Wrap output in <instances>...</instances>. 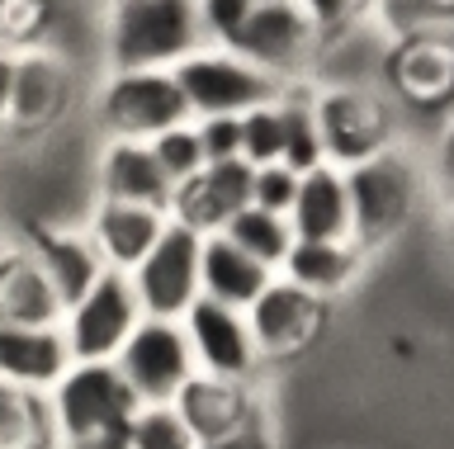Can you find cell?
Returning <instances> with one entry per match:
<instances>
[{"label": "cell", "instance_id": "8", "mask_svg": "<svg viewBox=\"0 0 454 449\" xmlns=\"http://www.w3.org/2000/svg\"><path fill=\"white\" fill-rule=\"evenodd\" d=\"M142 321V303L128 270H109L67 307L62 317V336L71 360H114L119 345L133 336V327Z\"/></svg>", "mask_w": 454, "mask_h": 449}, {"label": "cell", "instance_id": "1", "mask_svg": "<svg viewBox=\"0 0 454 449\" xmlns=\"http://www.w3.org/2000/svg\"><path fill=\"white\" fill-rule=\"evenodd\" d=\"M142 398L114 360H71L48 388L52 435L67 449H128V426Z\"/></svg>", "mask_w": 454, "mask_h": 449}, {"label": "cell", "instance_id": "6", "mask_svg": "<svg viewBox=\"0 0 454 449\" xmlns=\"http://www.w3.org/2000/svg\"><path fill=\"white\" fill-rule=\"evenodd\" d=\"M346 194H350V242L379 246L407 222L411 199H417V175L393 147L360 157L346 166Z\"/></svg>", "mask_w": 454, "mask_h": 449}, {"label": "cell", "instance_id": "18", "mask_svg": "<svg viewBox=\"0 0 454 449\" xmlns=\"http://www.w3.org/2000/svg\"><path fill=\"white\" fill-rule=\"evenodd\" d=\"M67 303L52 289L48 270L24 246L0 251V321H24V327H62Z\"/></svg>", "mask_w": 454, "mask_h": 449}, {"label": "cell", "instance_id": "30", "mask_svg": "<svg viewBox=\"0 0 454 449\" xmlns=\"http://www.w3.org/2000/svg\"><path fill=\"white\" fill-rule=\"evenodd\" d=\"M241 157L251 166H265V161H279L284 157V109H279V95L265 105H251L241 114Z\"/></svg>", "mask_w": 454, "mask_h": 449}, {"label": "cell", "instance_id": "25", "mask_svg": "<svg viewBox=\"0 0 454 449\" xmlns=\"http://www.w3.org/2000/svg\"><path fill=\"white\" fill-rule=\"evenodd\" d=\"M34 445H57L48 392L0 378V449H34Z\"/></svg>", "mask_w": 454, "mask_h": 449}, {"label": "cell", "instance_id": "10", "mask_svg": "<svg viewBox=\"0 0 454 449\" xmlns=\"http://www.w3.org/2000/svg\"><path fill=\"white\" fill-rule=\"evenodd\" d=\"M312 114H317V128H322L326 161L336 166H350L360 157L393 147V109L379 90L340 81V86H326L312 95Z\"/></svg>", "mask_w": 454, "mask_h": 449}, {"label": "cell", "instance_id": "22", "mask_svg": "<svg viewBox=\"0 0 454 449\" xmlns=\"http://www.w3.org/2000/svg\"><path fill=\"white\" fill-rule=\"evenodd\" d=\"M355 265H360V246L350 236H294L279 275H289L317 298H332V293L350 289Z\"/></svg>", "mask_w": 454, "mask_h": 449}, {"label": "cell", "instance_id": "23", "mask_svg": "<svg viewBox=\"0 0 454 449\" xmlns=\"http://www.w3.org/2000/svg\"><path fill=\"white\" fill-rule=\"evenodd\" d=\"M28 251H34L38 265L48 270L52 289L62 293L67 307L76 303L99 275H105V260H99V251H95L90 236H85V228L81 232H52V228H43V232L28 236Z\"/></svg>", "mask_w": 454, "mask_h": 449}, {"label": "cell", "instance_id": "17", "mask_svg": "<svg viewBox=\"0 0 454 449\" xmlns=\"http://www.w3.org/2000/svg\"><path fill=\"white\" fill-rule=\"evenodd\" d=\"M67 105V62L48 43H34L14 58V86H10V109L5 128L14 133H38L62 114Z\"/></svg>", "mask_w": 454, "mask_h": 449}, {"label": "cell", "instance_id": "16", "mask_svg": "<svg viewBox=\"0 0 454 449\" xmlns=\"http://www.w3.org/2000/svg\"><path fill=\"white\" fill-rule=\"evenodd\" d=\"M166 208H152V204H128V199H105L99 194L90 218H85V236L95 242L99 260L109 270H133V265L152 251V242L161 236L166 228Z\"/></svg>", "mask_w": 454, "mask_h": 449}, {"label": "cell", "instance_id": "12", "mask_svg": "<svg viewBox=\"0 0 454 449\" xmlns=\"http://www.w3.org/2000/svg\"><path fill=\"white\" fill-rule=\"evenodd\" d=\"M180 321H184V336H190L194 364L204 374L251 383L255 369L265 364L261 350H255L247 307H232V303H218V298H208V293H199V298L184 307Z\"/></svg>", "mask_w": 454, "mask_h": 449}, {"label": "cell", "instance_id": "31", "mask_svg": "<svg viewBox=\"0 0 454 449\" xmlns=\"http://www.w3.org/2000/svg\"><path fill=\"white\" fill-rule=\"evenodd\" d=\"M48 0H0V43L24 52L43 43V29H48Z\"/></svg>", "mask_w": 454, "mask_h": 449}, {"label": "cell", "instance_id": "3", "mask_svg": "<svg viewBox=\"0 0 454 449\" xmlns=\"http://www.w3.org/2000/svg\"><path fill=\"white\" fill-rule=\"evenodd\" d=\"M190 100V114H247L251 105H265L284 90V81H275L270 72H261L255 62H247L237 48L223 43H204L194 48L184 62L170 66Z\"/></svg>", "mask_w": 454, "mask_h": 449}, {"label": "cell", "instance_id": "4", "mask_svg": "<svg viewBox=\"0 0 454 449\" xmlns=\"http://www.w3.org/2000/svg\"><path fill=\"white\" fill-rule=\"evenodd\" d=\"M95 119L105 128V137H142V143H152L161 128L194 114L176 72L137 66V72H109L105 90L95 100Z\"/></svg>", "mask_w": 454, "mask_h": 449}, {"label": "cell", "instance_id": "26", "mask_svg": "<svg viewBox=\"0 0 454 449\" xmlns=\"http://www.w3.org/2000/svg\"><path fill=\"white\" fill-rule=\"evenodd\" d=\"M223 232L232 236V242L241 251H251L255 260H265L270 270H279L284 256H289V246H294V228H289V218L275 213V208H265V204H241L232 218L223 222Z\"/></svg>", "mask_w": 454, "mask_h": 449}, {"label": "cell", "instance_id": "2", "mask_svg": "<svg viewBox=\"0 0 454 449\" xmlns=\"http://www.w3.org/2000/svg\"><path fill=\"white\" fill-rule=\"evenodd\" d=\"M194 48H204L199 0H109V24H105L109 72H137V66L170 72Z\"/></svg>", "mask_w": 454, "mask_h": 449}, {"label": "cell", "instance_id": "15", "mask_svg": "<svg viewBox=\"0 0 454 449\" xmlns=\"http://www.w3.org/2000/svg\"><path fill=\"white\" fill-rule=\"evenodd\" d=\"M95 190L105 199H128V204H152L170 213V194H176V180L161 171L152 143L142 137H109L99 147L95 161Z\"/></svg>", "mask_w": 454, "mask_h": 449}, {"label": "cell", "instance_id": "28", "mask_svg": "<svg viewBox=\"0 0 454 449\" xmlns=\"http://www.w3.org/2000/svg\"><path fill=\"white\" fill-rule=\"evenodd\" d=\"M128 449H194L190 421L176 402H142L128 426Z\"/></svg>", "mask_w": 454, "mask_h": 449}, {"label": "cell", "instance_id": "35", "mask_svg": "<svg viewBox=\"0 0 454 449\" xmlns=\"http://www.w3.org/2000/svg\"><path fill=\"white\" fill-rule=\"evenodd\" d=\"M298 5L308 10V19L322 29V43L332 34H346L355 19H360V10H364V0H298Z\"/></svg>", "mask_w": 454, "mask_h": 449}, {"label": "cell", "instance_id": "9", "mask_svg": "<svg viewBox=\"0 0 454 449\" xmlns=\"http://www.w3.org/2000/svg\"><path fill=\"white\" fill-rule=\"evenodd\" d=\"M114 364H119V374L133 383V392L142 402H176L184 378L199 369L190 336H184V321L180 317H152V313H142L133 336L119 345Z\"/></svg>", "mask_w": 454, "mask_h": 449}, {"label": "cell", "instance_id": "7", "mask_svg": "<svg viewBox=\"0 0 454 449\" xmlns=\"http://www.w3.org/2000/svg\"><path fill=\"white\" fill-rule=\"evenodd\" d=\"M199 256H204V232L184 218H166V228L152 242V251L128 270L142 313L184 317V307L204 293V284H199Z\"/></svg>", "mask_w": 454, "mask_h": 449}, {"label": "cell", "instance_id": "36", "mask_svg": "<svg viewBox=\"0 0 454 449\" xmlns=\"http://www.w3.org/2000/svg\"><path fill=\"white\" fill-rule=\"evenodd\" d=\"M14 58H20V52L0 43V128H5V109H10V86H14Z\"/></svg>", "mask_w": 454, "mask_h": 449}, {"label": "cell", "instance_id": "13", "mask_svg": "<svg viewBox=\"0 0 454 449\" xmlns=\"http://www.w3.org/2000/svg\"><path fill=\"white\" fill-rule=\"evenodd\" d=\"M176 406H180V416L190 421L194 449L241 445L247 440V426L261 421L251 383H241V378H218V374H204V369H194L184 378V388L176 392Z\"/></svg>", "mask_w": 454, "mask_h": 449}, {"label": "cell", "instance_id": "33", "mask_svg": "<svg viewBox=\"0 0 454 449\" xmlns=\"http://www.w3.org/2000/svg\"><path fill=\"white\" fill-rule=\"evenodd\" d=\"M255 0H199V24H204V43H232L237 29L247 24Z\"/></svg>", "mask_w": 454, "mask_h": 449}, {"label": "cell", "instance_id": "11", "mask_svg": "<svg viewBox=\"0 0 454 449\" xmlns=\"http://www.w3.org/2000/svg\"><path fill=\"white\" fill-rule=\"evenodd\" d=\"M326 317V298L308 293L303 284H294L289 275H270V284L247 303V321L255 336V350L261 360H289L303 355V350L317 341Z\"/></svg>", "mask_w": 454, "mask_h": 449}, {"label": "cell", "instance_id": "5", "mask_svg": "<svg viewBox=\"0 0 454 449\" xmlns=\"http://www.w3.org/2000/svg\"><path fill=\"white\" fill-rule=\"evenodd\" d=\"M227 48H237L247 62H255L284 86H298V76L322 58V29L308 19L298 0H255V10Z\"/></svg>", "mask_w": 454, "mask_h": 449}, {"label": "cell", "instance_id": "24", "mask_svg": "<svg viewBox=\"0 0 454 449\" xmlns=\"http://www.w3.org/2000/svg\"><path fill=\"white\" fill-rule=\"evenodd\" d=\"M393 81L411 100H445L454 90V48L435 43V38H411L393 58Z\"/></svg>", "mask_w": 454, "mask_h": 449}, {"label": "cell", "instance_id": "21", "mask_svg": "<svg viewBox=\"0 0 454 449\" xmlns=\"http://www.w3.org/2000/svg\"><path fill=\"white\" fill-rule=\"evenodd\" d=\"M270 265L255 260L251 251H241L223 228L204 232V256H199V284H204L208 298L218 303H232V307H247L255 293L270 284Z\"/></svg>", "mask_w": 454, "mask_h": 449}, {"label": "cell", "instance_id": "29", "mask_svg": "<svg viewBox=\"0 0 454 449\" xmlns=\"http://www.w3.org/2000/svg\"><path fill=\"white\" fill-rule=\"evenodd\" d=\"M152 151H156V161H161V171L176 180V185H184L190 175L204 171V143H199V123L194 119H180V123H170V128H161L152 137Z\"/></svg>", "mask_w": 454, "mask_h": 449}, {"label": "cell", "instance_id": "32", "mask_svg": "<svg viewBox=\"0 0 454 449\" xmlns=\"http://www.w3.org/2000/svg\"><path fill=\"white\" fill-rule=\"evenodd\" d=\"M298 175H303V171H294L289 161H265V166H255L251 199L289 218V204H294V194H298Z\"/></svg>", "mask_w": 454, "mask_h": 449}, {"label": "cell", "instance_id": "34", "mask_svg": "<svg viewBox=\"0 0 454 449\" xmlns=\"http://www.w3.org/2000/svg\"><path fill=\"white\" fill-rule=\"evenodd\" d=\"M194 123H199V143H204L208 161L241 157V114H204Z\"/></svg>", "mask_w": 454, "mask_h": 449}, {"label": "cell", "instance_id": "27", "mask_svg": "<svg viewBox=\"0 0 454 449\" xmlns=\"http://www.w3.org/2000/svg\"><path fill=\"white\" fill-rule=\"evenodd\" d=\"M279 109H284V157L279 161H289L294 171H308V166L326 161L322 128H317V114H312V95L303 86H284Z\"/></svg>", "mask_w": 454, "mask_h": 449}, {"label": "cell", "instance_id": "14", "mask_svg": "<svg viewBox=\"0 0 454 449\" xmlns=\"http://www.w3.org/2000/svg\"><path fill=\"white\" fill-rule=\"evenodd\" d=\"M251 180H255V166L247 157L204 161V171L190 175L184 185H176V194H170V218L194 222L199 232L223 228L241 204H251Z\"/></svg>", "mask_w": 454, "mask_h": 449}, {"label": "cell", "instance_id": "19", "mask_svg": "<svg viewBox=\"0 0 454 449\" xmlns=\"http://www.w3.org/2000/svg\"><path fill=\"white\" fill-rule=\"evenodd\" d=\"M71 350L62 327H24V321H0V378L34 392H48L67 374Z\"/></svg>", "mask_w": 454, "mask_h": 449}, {"label": "cell", "instance_id": "20", "mask_svg": "<svg viewBox=\"0 0 454 449\" xmlns=\"http://www.w3.org/2000/svg\"><path fill=\"white\" fill-rule=\"evenodd\" d=\"M294 236H350V194L346 166L317 161L298 175V194L289 204Z\"/></svg>", "mask_w": 454, "mask_h": 449}]
</instances>
